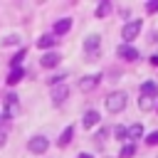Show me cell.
<instances>
[{"instance_id":"cell-1","label":"cell","mask_w":158,"mask_h":158,"mask_svg":"<svg viewBox=\"0 0 158 158\" xmlns=\"http://www.w3.org/2000/svg\"><path fill=\"white\" fill-rule=\"evenodd\" d=\"M126 91H111L109 96H106V111H111V114H118V111H123L126 109Z\"/></svg>"},{"instance_id":"cell-2","label":"cell","mask_w":158,"mask_h":158,"mask_svg":"<svg viewBox=\"0 0 158 158\" xmlns=\"http://www.w3.org/2000/svg\"><path fill=\"white\" fill-rule=\"evenodd\" d=\"M138 32H141V20H131V22H126V25H123L121 37H123V40H126V44H128L133 37H138Z\"/></svg>"},{"instance_id":"cell-3","label":"cell","mask_w":158,"mask_h":158,"mask_svg":"<svg viewBox=\"0 0 158 158\" xmlns=\"http://www.w3.org/2000/svg\"><path fill=\"white\" fill-rule=\"evenodd\" d=\"M116 54H118L121 59H126V62H136V59H141L138 49H136V47H131V44H126V42L116 47Z\"/></svg>"},{"instance_id":"cell-4","label":"cell","mask_w":158,"mask_h":158,"mask_svg":"<svg viewBox=\"0 0 158 158\" xmlns=\"http://www.w3.org/2000/svg\"><path fill=\"white\" fill-rule=\"evenodd\" d=\"M27 148H30L32 153H44V151L49 148V141H47L44 136H32L30 143H27Z\"/></svg>"},{"instance_id":"cell-5","label":"cell","mask_w":158,"mask_h":158,"mask_svg":"<svg viewBox=\"0 0 158 158\" xmlns=\"http://www.w3.org/2000/svg\"><path fill=\"white\" fill-rule=\"evenodd\" d=\"M99 81H101V77L99 74H89V77H84V79H79V91H91V89H96L99 86Z\"/></svg>"},{"instance_id":"cell-6","label":"cell","mask_w":158,"mask_h":158,"mask_svg":"<svg viewBox=\"0 0 158 158\" xmlns=\"http://www.w3.org/2000/svg\"><path fill=\"white\" fill-rule=\"evenodd\" d=\"M99 47H101V40H99V35H89V37L84 40V52H86L89 57H94V54L99 52Z\"/></svg>"},{"instance_id":"cell-7","label":"cell","mask_w":158,"mask_h":158,"mask_svg":"<svg viewBox=\"0 0 158 158\" xmlns=\"http://www.w3.org/2000/svg\"><path fill=\"white\" fill-rule=\"evenodd\" d=\"M17 111H20V106H17V96H15V94H7V96H5V118L17 116Z\"/></svg>"},{"instance_id":"cell-8","label":"cell","mask_w":158,"mask_h":158,"mask_svg":"<svg viewBox=\"0 0 158 158\" xmlns=\"http://www.w3.org/2000/svg\"><path fill=\"white\" fill-rule=\"evenodd\" d=\"M67 96H69L67 84H57V86H52V101H54V104H62Z\"/></svg>"},{"instance_id":"cell-9","label":"cell","mask_w":158,"mask_h":158,"mask_svg":"<svg viewBox=\"0 0 158 158\" xmlns=\"http://www.w3.org/2000/svg\"><path fill=\"white\" fill-rule=\"evenodd\" d=\"M40 64H42L44 69H52V67L59 64V54H57V52H47V54L40 57Z\"/></svg>"},{"instance_id":"cell-10","label":"cell","mask_w":158,"mask_h":158,"mask_svg":"<svg viewBox=\"0 0 158 158\" xmlns=\"http://www.w3.org/2000/svg\"><path fill=\"white\" fill-rule=\"evenodd\" d=\"M69 30H72V17H62V20L54 22V37H59V35H64Z\"/></svg>"},{"instance_id":"cell-11","label":"cell","mask_w":158,"mask_h":158,"mask_svg":"<svg viewBox=\"0 0 158 158\" xmlns=\"http://www.w3.org/2000/svg\"><path fill=\"white\" fill-rule=\"evenodd\" d=\"M141 136H143V126H141V123H131V126L126 128V141L133 143V141H138Z\"/></svg>"},{"instance_id":"cell-12","label":"cell","mask_w":158,"mask_h":158,"mask_svg":"<svg viewBox=\"0 0 158 158\" xmlns=\"http://www.w3.org/2000/svg\"><path fill=\"white\" fill-rule=\"evenodd\" d=\"M57 42H59V40H57L54 35H42V37L37 40V47H40V49H49V47H54Z\"/></svg>"},{"instance_id":"cell-13","label":"cell","mask_w":158,"mask_h":158,"mask_svg":"<svg viewBox=\"0 0 158 158\" xmlns=\"http://www.w3.org/2000/svg\"><path fill=\"white\" fill-rule=\"evenodd\" d=\"M99 118H101V116H99V111H86V114H84V121H81V123H84L86 128H94V126L99 123Z\"/></svg>"},{"instance_id":"cell-14","label":"cell","mask_w":158,"mask_h":158,"mask_svg":"<svg viewBox=\"0 0 158 158\" xmlns=\"http://www.w3.org/2000/svg\"><path fill=\"white\" fill-rule=\"evenodd\" d=\"M72 136H74V126H67V128L62 131V136L57 138V146H62V148H64V146H69Z\"/></svg>"},{"instance_id":"cell-15","label":"cell","mask_w":158,"mask_h":158,"mask_svg":"<svg viewBox=\"0 0 158 158\" xmlns=\"http://www.w3.org/2000/svg\"><path fill=\"white\" fill-rule=\"evenodd\" d=\"M141 94L143 96H156L158 94V84L156 81H143L141 84Z\"/></svg>"},{"instance_id":"cell-16","label":"cell","mask_w":158,"mask_h":158,"mask_svg":"<svg viewBox=\"0 0 158 158\" xmlns=\"http://www.w3.org/2000/svg\"><path fill=\"white\" fill-rule=\"evenodd\" d=\"M22 77H25V72H22V69H12V72L7 74V84H10V86H15Z\"/></svg>"},{"instance_id":"cell-17","label":"cell","mask_w":158,"mask_h":158,"mask_svg":"<svg viewBox=\"0 0 158 158\" xmlns=\"http://www.w3.org/2000/svg\"><path fill=\"white\" fill-rule=\"evenodd\" d=\"M138 109H141V111H151V109H153V96H143V94H141Z\"/></svg>"},{"instance_id":"cell-18","label":"cell","mask_w":158,"mask_h":158,"mask_svg":"<svg viewBox=\"0 0 158 158\" xmlns=\"http://www.w3.org/2000/svg\"><path fill=\"white\" fill-rule=\"evenodd\" d=\"M109 12H111V2L109 0H104L101 5H96V17H106Z\"/></svg>"},{"instance_id":"cell-19","label":"cell","mask_w":158,"mask_h":158,"mask_svg":"<svg viewBox=\"0 0 158 158\" xmlns=\"http://www.w3.org/2000/svg\"><path fill=\"white\" fill-rule=\"evenodd\" d=\"M133 153H136V146H133V143H126V146L121 148V158H131Z\"/></svg>"},{"instance_id":"cell-20","label":"cell","mask_w":158,"mask_h":158,"mask_svg":"<svg viewBox=\"0 0 158 158\" xmlns=\"http://www.w3.org/2000/svg\"><path fill=\"white\" fill-rule=\"evenodd\" d=\"M22 57H25V49H20L12 59H10V64H12V69H20V62H22Z\"/></svg>"},{"instance_id":"cell-21","label":"cell","mask_w":158,"mask_h":158,"mask_svg":"<svg viewBox=\"0 0 158 158\" xmlns=\"http://www.w3.org/2000/svg\"><path fill=\"white\" fill-rule=\"evenodd\" d=\"M114 133H116V138H118V141H126V128H123V126H116V128H114Z\"/></svg>"},{"instance_id":"cell-22","label":"cell","mask_w":158,"mask_h":158,"mask_svg":"<svg viewBox=\"0 0 158 158\" xmlns=\"http://www.w3.org/2000/svg\"><path fill=\"white\" fill-rule=\"evenodd\" d=\"M146 12H158V0H148L146 2Z\"/></svg>"},{"instance_id":"cell-23","label":"cell","mask_w":158,"mask_h":158,"mask_svg":"<svg viewBox=\"0 0 158 158\" xmlns=\"http://www.w3.org/2000/svg\"><path fill=\"white\" fill-rule=\"evenodd\" d=\"M146 143H148V146H158V131H153V133H148V138H146Z\"/></svg>"},{"instance_id":"cell-24","label":"cell","mask_w":158,"mask_h":158,"mask_svg":"<svg viewBox=\"0 0 158 158\" xmlns=\"http://www.w3.org/2000/svg\"><path fill=\"white\" fill-rule=\"evenodd\" d=\"M104 138H106V131H104V128H101V131H99V133H96V136H94V141H96V143H101V141H104Z\"/></svg>"},{"instance_id":"cell-25","label":"cell","mask_w":158,"mask_h":158,"mask_svg":"<svg viewBox=\"0 0 158 158\" xmlns=\"http://www.w3.org/2000/svg\"><path fill=\"white\" fill-rule=\"evenodd\" d=\"M2 42H5V44H17L20 40H17V37H7V40H2Z\"/></svg>"},{"instance_id":"cell-26","label":"cell","mask_w":158,"mask_h":158,"mask_svg":"<svg viewBox=\"0 0 158 158\" xmlns=\"http://www.w3.org/2000/svg\"><path fill=\"white\" fill-rule=\"evenodd\" d=\"M5 141H7V138H5V133H2V131H0V148H2V146H5Z\"/></svg>"},{"instance_id":"cell-27","label":"cell","mask_w":158,"mask_h":158,"mask_svg":"<svg viewBox=\"0 0 158 158\" xmlns=\"http://www.w3.org/2000/svg\"><path fill=\"white\" fill-rule=\"evenodd\" d=\"M151 64H153V67H158V54H156V57H151Z\"/></svg>"},{"instance_id":"cell-28","label":"cell","mask_w":158,"mask_h":158,"mask_svg":"<svg viewBox=\"0 0 158 158\" xmlns=\"http://www.w3.org/2000/svg\"><path fill=\"white\" fill-rule=\"evenodd\" d=\"M77 158H94V156H91V153H79Z\"/></svg>"},{"instance_id":"cell-29","label":"cell","mask_w":158,"mask_h":158,"mask_svg":"<svg viewBox=\"0 0 158 158\" xmlns=\"http://www.w3.org/2000/svg\"><path fill=\"white\" fill-rule=\"evenodd\" d=\"M156 109H158V104H156Z\"/></svg>"}]
</instances>
